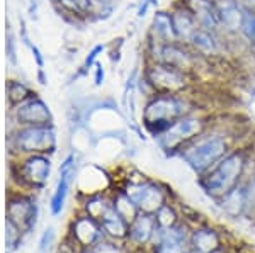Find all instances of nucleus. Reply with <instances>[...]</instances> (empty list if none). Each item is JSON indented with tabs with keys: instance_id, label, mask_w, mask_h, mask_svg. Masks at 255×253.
Instances as JSON below:
<instances>
[{
	"instance_id": "obj_5",
	"label": "nucleus",
	"mask_w": 255,
	"mask_h": 253,
	"mask_svg": "<svg viewBox=\"0 0 255 253\" xmlns=\"http://www.w3.org/2000/svg\"><path fill=\"white\" fill-rule=\"evenodd\" d=\"M206 126H208L206 117L197 116L196 112H191L187 116L177 119L165 133L157 136V141L162 146V150H165V152L170 153L180 152V148L184 145H187L189 141L197 138L201 133H204Z\"/></svg>"
},
{
	"instance_id": "obj_12",
	"label": "nucleus",
	"mask_w": 255,
	"mask_h": 253,
	"mask_svg": "<svg viewBox=\"0 0 255 253\" xmlns=\"http://www.w3.org/2000/svg\"><path fill=\"white\" fill-rule=\"evenodd\" d=\"M128 195L145 213H155L163 206V194L153 183H139L128 190Z\"/></svg>"
},
{
	"instance_id": "obj_37",
	"label": "nucleus",
	"mask_w": 255,
	"mask_h": 253,
	"mask_svg": "<svg viewBox=\"0 0 255 253\" xmlns=\"http://www.w3.org/2000/svg\"><path fill=\"white\" fill-rule=\"evenodd\" d=\"M192 253H203V252H197V250H196V252H192Z\"/></svg>"
},
{
	"instance_id": "obj_35",
	"label": "nucleus",
	"mask_w": 255,
	"mask_h": 253,
	"mask_svg": "<svg viewBox=\"0 0 255 253\" xmlns=\"http://www.w3.org/2000/svg\"><path fill=\"white\" fill-rule=\"evenodd\" d=\"M36 14H38V2H36V0H31L29 2V15L32 19H36Z\"/></svg>"
},
{
	"instance_id": "obj_36",
	"label": "nucleus",
	"mask_w": 255,
	"mask_h": 253,
	"mask_svg": "<svg viewBox=\"0 0 255 253\" xmlns=\"http://www.w3.org/2000/svg\"><path fill=\"white\" fill-rule=\"evenodd\" d=\"M38 82H39V85H48V77L44 75V68L43 70H38Z\"/></svg>"
},
{
	"instance_id": "obj_29",
	"label": "nucleus",
	"mask_w": 255,
	"mask_h": 253,
	"mask_svg": "<svg viewBox=\"0 0 255 253\" xmlns=\"http://www.w3.org/2000/svg\"><path fill=\"white\" fill-rule=\"evenodd\" d=\"M104 77H106L104 67H102L101 61H96V65H94V85L101 87V85L104 84Z\"/></svg>"
},
{
	"instance_id": "obj_34",
	"label": "nucleus",
	"mask_w": 255,
	"mask_h": 253,
	"mask_svg": "<svg viewBox=\"0 0 255 253\" xmlns=\"http://www.w3.org/2000/svg\"><path fill=\"white\" fill-rule=\"evenodd\" d=\"M240 2V5L244 7L245 10H250L255 14V0H238Z\"/></svg>"
},
{
	"instance_id": "obj_11",
	"label": "nucleus",
	"mask_w": 255,
	"mask_h": 253,
	"mask_svg": "<svg viewBox=\"0 0 255 253\" xmlns=\"http://www.w3.org/2000/svg\"><path fill=\"white\" fill-rule=\"evenodd\" d=\"M146 41L155 44H168L175 43V31L172 22L170 9H157L153 12L151 24L146 32Z\"/></svg>"
},
{
	"instance_id": "obj_22",
	"label": "nucleus",
	"mask_w": 255,
	"mask_h": 253,
	"mask_svg": "<svg viewBox=\"0 0 255 253\" xmlns=\"http://www.w3.org/2000/svg\"><path fill=\"white\" fill-rule=\"evenodd\" d=\"M194 247L197 252L213 253L218 248V236L211 230H201L194 235Z\"/></svg>"
},
{
	"instance_id": "obj_26",
	"label": "nucleus",
	"mask_w": 255,
	"mask_h": 253,
	"mask_svg": "<svg viewBox=\"0 0 255 253\" xmlns=\"http://www.w3.org/2000/svg\"><path fill=\"white\" fill-rule=\"evenodd\" d=\"M157 221L163 230L167 228H174V223H175V213L170 209L168 206H162L158 209V214H157Z\"/></svg>"
},
{
	"instance_id": "obj_14",
	"label": "nucleus",
	"mask_w": 255,
	"mask_h": 253,
	"mask_svg": "<svg viewBox=\"0 0 255 253\" xmlns=\"http://www.w3.org/2000/svg\"><path fill=\"white\" fill-rule=\"evenodd\" d=\"M22 177L24 180H27L32 185H44L49 178V172H51V162L44 155H32L31 158H27L24 162L22 169Z\"/></svg>"
},
{
	"instance_id": "obj_6",
	"label": "nucleus",
	"mask_w": 255,
	"mask_h": 253,
	"mask_svg": "<svg viewBox=\"0 0 255 253\" xmlns=\"http://www.w3.org/2000/svg\"><path fill=\"white\" fill-rule=\"evenodd\" d=\"M15 150L24 153H53L56 150V131L53 124L20 126L12 136Z\"/></svg>"
},
{
	"instance_id": "obj_16",
	"label": "nucleus",
	"mask_w": 255,
	"mask_h": 253,
	"mask_svg": "<svg viewBox=\"0 0 255 253\" xmlns=\"http://www.w3.org/2000/svg\"><path fill=\"white\" fill-rule=\"evenodd\" d=\"M221 201V207L232 216H238L245 213V187L237 185L230 192H226Z\"/></svg>"
},
{
	"instance_id": "obj_32",
	"label": "nucleus",
	"mask_w": 255,
	"mask_h": 253,
	"mask_svg": "<svg viewBox=\"0 0 255 253\" xmlns=\"http://www.w3.org/2000/svg\"><path fill=\"white\" fill-rule=\"evenodd\" d=\"M158 253H184V252H182V247H170V245L160 243Z\"/></svg>"
},
{
	"instance_id": "obj_10",
	"label": "nucleus",
	"mask_w": 255,
	"mask_h": 253,
	"mask_svg": "<svg viewBox=\"0 0 255 253\" xmlns=\"http://www.w3.org/2000/svg\"><path fill=\"white\" fill-rule=\"evenodd\" d=\"M170 14H172V22H174V31H175V39L179 43L189 44V41L194 36V32L199 29V24L194 17L189 7L182 0H175L170 5Z\"/></svg>"
},
{
	"instance_id": "obj_19",
	"label": "nucleus",
	"mask_w": 255,
	"mask_h": 253,
	"mask_svg": "<svg viewBox=\"0 0 255 253\" xmlns=\"http://www.w3.org/2000/svg\"><path fill=\"white\" fill-rule=\"evenodd\" d=\"M9 218H10V221H15L17 218H20L31 228L32 223L36 221V207L32 206L29 201L12 202L9 206Z\"/></svg>"
},
{
	"instance_id": "obj_9",
	"label": "nucleus",
	"mask_w": 255,
	"mask_h": 253,
	"mask_svg": "<svg viewBox=\"0 0 255 253\" xmlns=\"http://www.w3.org/2000/svg\"><path fill=\"white\" fill-rule=\"evenodd\" d=\"M228 41L225 39V36L221 32L208 31V29H197L194 36L189 41L191 50L196 53L199 58L203 60H215L220 58L225 53V46Z\"/></svg>"
},
{
	"instance_id": "obj_18",
	"label": "nucleus",
	"mask_w": 255,
	"mask_h": 253,
	"mask_svg": "<svg viewBox=\"0 0 255 253\" xmlns=\"http://www.w3.org/2000/svg\"><path fill=\"white\" fill-rule=\"evenodd\" d=\"M155 231V221L151 216H138L134 219L133 226H131V236H133L134 242L138 243H146L151 238Z\"/></svg>"
},
{
	"instance_id": "obj_2",
	"label": "nucleus",
	"mask_w": 255,
	"mask_h": 253,
	"mask_svg": "<svg viewBox=\"0 0 255 253\" xmlns=\"http://www.w3.org/2000/svg\"><path fill=\"white\" fill-rule=\"evenodd\" d=\"M230 153L228 140L221 133H201L180 148L179 155L197 175L206 173L225 155Z\"/></svg>"
},
{
	"instance_id": "obj_25",
	"label": "nucleus",
	"mask_w": 255,
	"mask_h": 253,
	"mask_svg": "<svg viewBox=\"0 0 255 253\" xmlns=\"http://www.w3.org/2000/svg\"><path fill=\"white\" fill-rule=\"evenodd\" d=\"M106 50V46L104 44H96V46L92 48V50L89 51V55L85 56V60H84V65L80 67V70H79V75H85L90 68L96 65V61H97V56L101 55L102 51Z\"/></svg>"
},
{
	"instance_id": "obj_7",
	"label": "nucleus",
	"mask_w": 255,
	"mask_h": 253,
	"mask_svg": "<svg viewBox=\"0 0 255 253\" xmlns=\"http://www.w3.org/2000/svg\"><path fill=\"white\" fill-rule=\"evenodd\" d=\"M12 116L19 126H41L53 124V114L49 111L48 104L38 93L31 95L27 100L12 107Z\"/></svg>"
},
{
	"instance_id": "obj_28",
	"label": "nucleus",
	"mask_w": 255,
	"mask_h": 253,
	"mask_svg": "<svg viewBox=\"0 0 255 253\" xmlns=\"http://www.w3.org/2000/svg\"><path fill=\"white\" fill-rule=\"evenodd\" d=\"M245 213L255 214V178L245 187Z\"/></svg>"
},
{
	"instance_id": "obj_15",
	"label": "nucleus",
	"mask_w": 255,
	"mask_h": 253,
	"mask_svg": "<svg viewBox=\"0 0 255 253\" xmlns=\"http://www.w3.org/2000/svg\"><path fill=\"white\" fill-rule=\"evenodd\" d=\"M73 162H75V157H73V155H68L60 167V180H58V185H56L55 195H53V199H51L53 214H58L60 211L63 209L65 199H67V194H68V189H70V182H72L73 173H75Z\"/></svg>"
},
{
	"instance_id": "obj_17",
	"label": "nucleus",
	"mask_w": 255,
	"mask_h": 253,
	"mask_svg": "<svg viewBox=\"0 0 255 253\" xmlns=\"http://www.w3.org/2000/svg\"><path fill=\"white\" fill-rule=\"evenodd\" d=\"M118 0H89L87 20H106L113 15Z\"/></svg>"
},
{
	"instance_id": "obj_21",
	"label": "nucleus",
	"mask_w": 255,
	"mask_h": 253,
	"mask_svg": "<svg viewBox=\"0 0 255 253\" xmlns=\"http://www.w3.org/2000/svg\"><path fill=\"white\" fill-rule=\"evenodd\" d=\"M238 38L249 48H255V14L244 9V17H242L240 34Z\"/></svg>"
},
{
	"instance_id": "obj_8",
	"label": "nucleus",
	"mask_w": 255,
	"mask_h": 253,
	"mask_svg": "<svg viewBox=\"0 0 255 253\" xmlns=\"http://www.w3.org/2000/svg\"><path fill=\"white\" fill-rule=\"evenodd\" d=\"M218 19H220V32L226 41L240 39V26L244 17V7L238 0H215Z\"/></svg>"
},
{
	"instance_id": "obj_38",
	"label": "nucleus",
	"mask_w": 255,
	"mask_h": 253,
	"mask_svg": "<svg viewBox=\"0 0 255 253\" xmlns=\"http://www.w3.org/2000/svg\"><path fill=\"white\" fill-rule=\"evenodd\" d=\"M213 253H223V252H213Z\"/></svg>"
},
{
	"instance_id": "obj_20",
	"label": "nucleus",
	"mask_w": 255,
	"mask_h": 253,
	"mask_svg": "<svg viewBox=\"0 0 255 253\" xmlns=\"http://www.w3.org/2000/svg\"><path fill=\"white\" fill-rule=\"evenodd\" d=\"M34 93L36 92H32L24 82L15 80V79L7 82V99H9V104L12 107L20 104V102L27 100L31 95H34Z\"/></svg>"
},
{
	"instance_id": "obj_24",
	"label": "nucleus",
	"mask_w": 255,
	"mask_h": 253,
	"mask_svg": "<svg viewBox=\"0 0 255 253\" xmlns=\"http://www.w3.org/2000/svg\"><path fill=\"white\" fill-rule=\"evenodd\" d=\"M116 211L119 214H121V218L125 219H134L136 218V209L138 206L134 204L133 199L129 197V195H119L118 202H116Z\"/></svg>"
},
{
	"instance_id": "obj_23",
	"label": "nucleus",
	"mask_w": 255,
	"mask_h": 253,
	"mask_svg": "<svg viewBox=\"0 0 255 253\" xmlns=\"http://www.w3.org/2000/svg\"><path fill=\"white\" fill-rule=\"evenodd\" d=\"M75 233L79 236V240H82L84 243H92L97 238V228L89 219H80L75 226Z\"/></svg>"
},
{
	"instance_id": "obj_27",
	"label": "nucleus",
	"mask_w": 255,
	"mask_h": 253,
	"mask_svg": "<svg viewBox=\"0 0 255 253\" xmlns=\"http://www.w3.org/2000/svg\"><path fill=\"white\" fill-rule=\"evenodd\" d=\"M7 60L10 61L12 67H17V51H15V38L14 32L10 31V26L7 24Z\"/></svg>"
},
{
	"instance_id": "obj_1",
	"label": "nucleus",
	"mask_w": 255,
	"mask_h": 253,
	"mask_svg": "<svg viewBox=\"0 0 255 253\" xmlns=\"http://www.w3.org/2000/svg\"><path fill=\"white\" fill-rule=\"evenodd\" d=\"M191 112H196V109L189 93L157 92L145 100L141 121L148 131L157 138L162 133H165L177 119Z\"/></svg>"
},
{
	"instance_id": "obj_30",
	"label": "nucleus",
	"mask_w": 255,
	"mask_h": 253,
	"mask_svg": "<svg viewBox=\"0 0 255 253\" xmlns=\"http://www.w3.org/2000/svg\"><path fill=\"white\" fill-rule=\"evenodd\" d=\"M150 7H158V0H141L139 2V7H138V17L139 19H143L146 15V12Z\"/></svg>"
},
{
	"instance_id": "obj_31",
	"label": "nucleus",
	"mask_w": 255,
	"mask_h": 253,
	"mask_svg": "<svg viewBox=\"0 0 255 253\" xmlns=\"http://www.w3.org/2000/svg\"><path fill=\"white\" fill-rule=\"evenodd\" d=\"M31 53H32V58L36 61V67H38V70H43L44 68V58H43V53L39 51L38 46H34V44H31Z\"/></svg>"
},
{
	"instance_id": "obj_13",
	"label": "nucleus",
	"mask_w": 255,
	"mask_h": 253,
	"mask_svg": "<svg viewBox=\"0 0 255 253\" xmlns=\"http://www.w3.org/2000/svg\"><path fill=\"white\" fill-rule=\"evenodd\" d=\"M182 2L194 14L201 29L220 32V19L215 0H182Z\"/></svg>"
},
{
	"instance_id": "obj_33",
	"label": "nucleus",
	"mask_w": 255,
	"mask_h": 253,
	"mask_svg": "<svg viewBox=\"0 0 255 253\" xmlns=\"http://www.w3.org/2000/svg\"><path fill=\"white\" fill-rule=\"evenodd\" d=\"M96 253H119V250L111 247V245H99L96 248Z\"/></svg>"
},
{
	"instance_id": "obj_4",
	"label": "nucleus",
	"mask_w": 255,
	"mask_h": 253,
	"mask_svg": "<svg viewBox=\"0 0 255 253\" xmlns=\"http://www.w3.org/2000/svg\"><path fill=\"white\" fill-rule=\"evenodd\" d=\"M141 73L148 79L155 92L165 93H189L194 80L192 73L179 70L162 61H145Z\"/></svg>"
},
{
	"instance_id": "obj_3",
	"label": "nucleus",
	"mask_w": 255,
	"mask_h": 253,
	"mask_svg": "<svg viewBox=\"0 0 255 253\" xmlns=\"http://www.w3.org/2000/svg\"><path fill=\"white\" fill-rule=\"evenodd\" d=\"M245 170V157L242 152H230L225 155L215 167L203 173L201 177V187L213 195V197H223L226 192L238 185V180Z\"/></svg>"
}]
</instances>
